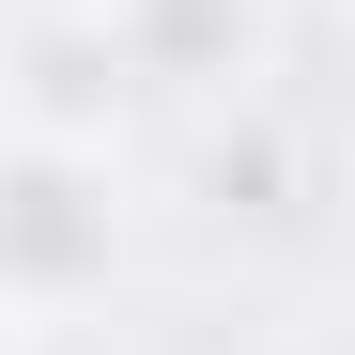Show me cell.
<instances>
[{
  "instance_id": "obj_1",
  "label": "cell",
  "mask_w": 355,
  "mask_h": 355,
  "mask_svg": "<svg viewBox=\"0 0 355 355\" xmlns=\"http://www.w3.org/2000/svg\"><path fill=\"white\" fill-rule=\"evenodd\" d=\"M124 155H62V139H0V340L16 324H78L124 278Z\"/></svg>"
},
{
  "instance_id": "obj_2",
  "label": "cell",
  "mask_w": 355,
  "mask_h": 355,
  "mask_svg": "<svg viewBox=\"0 0 355 355\" xmlns=\"http://www.w3.org/2000/svg\"><path fill=\"white\" fill-rule=\"evenodd\" d=\"M139 124H155V93L124 78V46H108L93 0H31V16H0V139L124 155Z\"/></svg>"
},
{
  "instance_id": "obj_3",
  "label": "cell",
  "mask_w": 355,
  "mask_h": 355,
  "mask_svg": "<svg viewBox=\"0 0 355 355\" xmlns=\"http://www.w3.org/2000/svg\"><path fill=\"white\" fill-rule=\"evenodd\" d=\"M108 16V46H124V78L170 108V93H201V108H232V93H263V46H278V0H93Z\"/></svg>"
}]
</instances>
